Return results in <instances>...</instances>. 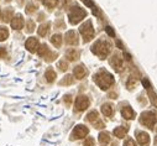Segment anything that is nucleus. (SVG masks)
Here are the masks:
<instances>
[{
    "mask_svg": "<svg viewBox=\"0 0 157 146\" xmlns=\"http://www.w3.org/2000/svg\"><path fill=\"white\" fill-rule=\"evenodd\" d=\"M93 79H94V82L97 83V86L100 88V89H103V90H106V89H109L113 84H114V77L110 75L109 72H106V71H99L98 73H95L94 75V77H93Z\"/></svg>",
    "mask_w": 157,
    "mask_h": 146,
    "instance_id": "f257e3e1",
    "label": "nucleus"
},
{
    "mask_svg": "<svg viewBox=\"0 0 157 146\" xmlns=\"http://www.w3.org/2000/svg\"><path fill=\"white\" fill-rule=\"evenodd\" d=\"M111 51V45L108 42V41H103V40H99L97 41L93 46H92V52L94 55H97L100 60H104L109 56Z\"/></svg>",
    "mask_w": 157,
    "mask_h": 146,
    "instance_id": "f03ea898",
    "label": "nucleus"
},
{
    "mask_svg": "<svg viewBox=\"0 0 157 146\" xmlns=\"http://www.w3.org/2000/svg\"><path fill=\"white\" fill-rule=\"evenodd\" d=\"M87 16V11L79 6H72L68 11V20L72 25L79 24L84 17Z\"/></svg>",
    "mask_w": 157,
    "mask_h": 146,
    "instance_id": "7ed1b4c3",
    "label": "nucleus"
},
{
    "mask_svg": "<svg viewBox=\"0 0 157 146\" xmlns=\"http://www.w3.org/2000/svg\"><path fill=\"white\" fill-rule=\"evenodd\" d=\"M140 123L148 129H152L157 123V114L153 112H144L140 115Z\"/></svg>",
    "mask_w": 157,
    "mask_h": 146,
    "instance_id": "20e7f679",
    "label": "nucleus"
},
{
    "mask_svg": "<svg viewBox=\"0 0 157 146\" xmlns=\"http://www.w3.org/2000/svg\"><path fill=\"white\" fill-rule=\"evenodd\" d=\"M79 32L83 37V41L84 42H89L93 37H94V29H93V25H92V21L88 20L86 21L81 27H79Z\"/></svg>",
    "mask_w": 157,
    "mask_h": 146,
    "instance_id": "39448f33",
    "label": "nucleus"
},
{
    "mask_svg": "<svg viewBox=\"0 0 157 146\" xmlns=\"http://www.w3.org/2000/svg\"><path fill=\"white\" fill-rule=\"evenodd\" d=\"M89 130L87 126L84 125H77L73 131H72V135H71V140H78V139H83L88 135Z\"/></svg>",
    "mask_w": 157,
    "mask_h": 146,
    "instance_id": "423d86ee",
    "label": "nucleus"
},
{
    "mask_svg": "<svg viewBox=\"0 0 157 146\" xmlns=\"http://www.w3.org/2000/svg\"><path fill=\"white\" fill-rule=\"evenodd\" d=\"M89 106V99L86 95H79L77 97L75 103H74V109L77 112H84L86 109Z\"/></svg>",
    "mask_w": 157,
    "mask_h": 146,
    "instance_id": "0eeeda50",
    "label": "nucleus"
},
{
    "mask_svg": "<svg viewBox=\"0 0 157 146\" xmlns=\"http://www.w3.org/2000/svg\"><path fill=\"white\" fill-rule=\"evenodd\" d=\"M109 63H110L111 67L115 69V72H121V71H123V60H121V56H120L119 53H114V55L110 57Z\"/></svg>",
    "mask_w": 157,
    "mask_h": 146,
    "instance_id": "6e6552de",
    "label": "nucleus"
},
{
    "mask_svg": "<svg viewBox=\"0 0 157 146\" xmlns=\"http://www.w3.org/2000/svg\"><path fill=\"white\" fill-rule=\"evenodd\" d=\"M25 47H26V50L29 52L33 53V52H36L38 50V47H40V44H38V40L36 37H29L26 40V42H25Z\"/></svg>",
    "mask_w": 157,
    "mask_h": 146,
    "instance_id": "1a4fd4ad",
    "label": "nucleus"
},
{
    "mask_svg": "<svg viewBox=\"0 0 157 146\" xmlns=\"http://www.w3.org/2000/svg\"><path fill=\"white\" fill-rule=\"evenodd\" d=\"M64 39H66V44H67V45H71V46H77L78 42H79L77 32L73 31V30H71V31H68V32L66 33Z\"/></svg>",
    "mask_w": 157,
    "mask_h": 146,
    "instance_id": "9d476101",
    "label": "nucleus"
},
{
    "mask_svg": "<svg viewBox=\"0 0 157 146\" xmlns=\"http://www.w3.org/2000/svg\"><path fill=\"white\" fill-rule=\"evenodd\" d=\"M24 25H25V21H24V17L20 14H17L16 16L13 17V20H11V27L14 30H21L24 27Z\"/></svg>",
    "mask_w": 157,
    "mask_h": 146,
    "instance_id": "9b49d317",
    "label": "nucleus"
},
{
    "mask_svg": "<svg viewBox=\"0 0 157 146\" xmlns=\"http://www.w3.org/2000/svg\"><path fill=\"white\" fill-rule=\"evenodd\" d=\"M136 139H137V142L141 146H147L150 144V135L145 131H139L136 134Z\"/></svg>",
    "mask_w": 157,
    "mask_h": 146,
    "instance_id": "f8f14e48",
    "label": "nucleus"
},
{
    "mask_svg": "<svg viewBox=\"0 0 157 146\" xmlns=\"http://www.w3.org/2000/svg\"><path fill=\"white\" fill-rule=\"evenodd\" d=\"M73 75L77 79H83L87 75V69L84 68V66L79 64V66H75L74 69H73Z\"/></svg>",
    "mask_w": 157,
    "mask_h": 146,
    "instance_id": "ddd939ff",
    "label": "nucleus"
},
{
    "mask_svg": "<svg viewBox=\"0 0 157 146\" xmlns=\"http://www.w3.org/2000/svg\"><path fill=\"white\" fill-rule=\"evenodd\" d=\"M121 115H123L125 119H128V120H132V119L135 118V112L132 110L130 106H124V108L121 109Z\"/></svg>",
    "mask_w": 157,
    "mask_h": 146,
    "instance_id": "4468645a",
    "label": "nucleus"
},
{
    "mask_svg": "<svg viewBox=\"0 0 157 146\" xmlns=\"http://www.w3.org/2000/svg\"><path fill=\"white\" fill-rule=\"evenodd\" d=\"M66 58H67L68 61L73 62V61H75V60L79 58V52H78L77 50H74V48H71V50H68V51L66 52Z\"/></svg>",
    "mask_w": 157,
    "mask_h": 146,
    "instance_id": "2eb2a0df",
    "label": "nucleus"
},
{
    "mask_svg": "<svg viewBox=\"0 0 157 146\" xmlns=\"http://www.w3.org/2000/svg\"><path fill=\"white\" fill-rule=\"evenodd\" d=\"M114 135L119 139H123L126 136V133H128V128H123V126H119V128H115L114 129Z\"/></svg>",
    "mask_w": 157,
    "mask_h": 146,
    "instance_id": "dca6fc26",
    "label": "nucleus"
},
{
    "mask_svg": "<svg viewBox=\"0 0 157 146\" xmlns=\"http://www.w3.org/2000/svg\"><path fill=\"white\" fill-rule=\"evenodd\" d=\"M45 78H46V81H47L48 83H52V82L56 79V72H55L52 68H48V69L46 71V73H45Z\"/></svg>",
    "mask_w": 157,
    "mask_h": 146,
    "instance_id": "f3484780",
    "label": "nucleus"
},
{
    "mask_svg": "<svg viewBox=\"0 0 157 146\" xmlns=\"http://www.w3.org/2000/svg\"><path fill=\"white\" fill-rule=\"evenodd\" d=\"M51 44L56 47H61L62 45V36L59 33H55L52 37H51Z\"/></svg>",
    "mask_w": 157,
    "mask_h": 146,
    "instance_id": "a211bd4d",
    "label": "nucleus"
},
{
    "mask_svg": "<svg viewBox=\"0 0 157 146\" xmlns=\"http://www.w3.org/2000/svg\"><path fill=\"white\" fill-rule=\"evenodd\" d=\"M101 113L105 117H111L113 115V105L111 104H103L101 106Z\"/></svg>",
    "mask_w": 157,
    "mask_h": 146,
    "instance_id": "6ab92c4d",
    "label": "nucleus"
},
{
    "mask_svg": "<svg viewBox=\"0 0 157 146\" xmlns=\"http://www.w3.org/2000/svg\"><path fill=\"white\" fill-rule=\"evenodd\" d=\"M48 30H50V24L47 22V24H42L40 27H38L37 32H38V35L42 36V37H44V36H46V35H47Z\"/></svg>",
    "mask_w": 157,
    "mask_h": 146,
    "instance_id": "aec40b11",
    "label": "nucleus"
},
{
    "mask_svg": "<svg viewBox=\"0 0 157 146\" xmlns=\"http://www.w3.org/2000/svg\"><path fill=\"white\" fill-rule=\"evenodd\" d=\"M37 53H38V56H41V57L47 56V55L50 53V50H48L47 45H46V44L40 45V47H38V50H37Z\"/></svg>",
    "mask_w": 157,
    "mask_h": 146,
    "instance_id": "412c9836",
    "label": "nucleus"
},
{
    "mask_svg": "<svg viewBox=\"0 0 157 146\" xmlns=\"http://www.w3.org/2000/svg\"><path fill=\"white\" fill-rule=\"evenodd\" d=\"M11 17H14V11H13V9H11V8L5 9V11H4V16H3V20H4L5 22H9V21H11Z\"/></svg>",
    "mask_w": 157,
    "mask_h": 146,
    "instance_id": "4be33fe9",
    "label": "nucleus"
},
{
    "mask_svg": "<svg viewBox=\"0 0 157 146\" xmlns=\"http://www.w3.org/2000/svg\"><path fill=\"white\" fill-rule=\"evenodd\" d=\"M87 120L90 121V123H93V124H94L95 121H98V120H99L98 112H97V110H92V112H89L88 115H87Z\"/></svg>",
    "mask_w": 157,
    "mask_h": 146,
    "instance_id": "5701e85b",
    "label": "nucleus"
},
{
    "mask_svg": "<svg viewBox=\"0 0 157 146\" xmlns=\"http://www.w3.org/2000/svg\"><path fill=\"white\" fill-rule=\"evenodd\" d=\"M147 94H148V98H150L152 105H153L155 108H157V94H156L152 89H148V90H147Z\"/></svg>",
    "mask_w": 157,
    "mask_h": 146,
    "instance_id": "b1692460",
    "label": "nucleus"
},
{
    "mask_svg": "<svg viewBox=\"0 0 157 146\" xmlns=\"http://www.w3.org/2000/svg\"><path fill=\"white\" fill-rule=\"evenodd\" d=\"M98 139H99V142L100 144H108V142H110V135L108 133H100Z\"/></svg>",
    "mask_w": 157,
    "mask_h": 146,
    "instance_id": "393cba45",
    "label": "nucleus"
},
{
    "mask_svg": "<svg viewBox=\"0 0 157 146\" xmlns=\"http://www.w3.org/2000/svg\"><path fill=\"white\" fill-rule=\"evenodd\" d=\"M8 36H9V31L8 29L5 27H0V42L2 41H5L8 39Z\"/></svg>",
    "mask_w": 157,
    "mask_h": 146,
    "instance_id": "a878e982",
    "label": "nucleus"
},
{
    "mask_svg": "<svg viewBox=\"0 0 157 146\" xmlns=\"http://www.w3.org/2000/svg\"><path fill=\"white\" fill-rule=\"evenodd\" d=\"M73 82H74V79H73L72 76H66V77L59 82V84H61V86H69V84H73Z\"/></svg>",
    "mask_w": 157,
    "mask_h": 146,
    "instance_id": "bb28decb",
    "label": "nucleus"
},
{
    "mask_svg": "<svg viewBox=\"0 0 157 146\" xmlns=\"http://www.w3.org/2000/svg\"><path fill=\"white\" fill-rule=\"evenodd\" d=\"M57 3H58V0H44V5L50 8V9L55 8L57 5Z\"/></svg>",
    "mask_w": 157,
    "mask_h": 146,
    "instance_id": "cd10ccee",
    "label": "nucleus"
},
{
    "mask_svg": "<svg viewBox=\"0 0 157 146\" xmlns=\"http://www.w3.org/2000/svg\"><path fill=\"white\" fill-rule=\"evenodd\" d=\"M82 2H83V3H84V4L87 5V6H89V8H92V9H93V13H94L95 15L98 14V10H97V6L94 5V3L92 2V0H82Z\"/></svg>",
    "mask_w": 157,
    "mask_h": 146,
    "instance_id": "c85d7f7f",
    "label": "nucleus"
},
{
    "mask_svg": "<svg viewBox=\"0 0 157 146\" xmlns=\"http://www.w3.org/2000/svg\"><path fill=\"white\" fill-rule=\"evenodd\" d=\"M37 10V5H35L33 3H29L27 4V6H26V13L27 14H32V13H35Z\"/></svg>",
    "mask_w": 157,
    "mask_h": 146,
    "instance_id": "c756f323",
    "label": "nucleus"
},
{
    "mask_svg": "<svg viewBox=\"0 0 157 146\" xmlns=\"http://www.w3.org/2000/svg\"><path fill=\"white\" fill-rule=\"evenodd\" d=\"M136 82H137V79H136V77H130V78L128 79V83H126V87H128L129 89H132V88L135 87V84H136Z\"/></svg>",
    "mask_w": 157,
    "mask_h": 146,
    "instance_id": "7c9ffc66",
    "label": "nucleus"
},
{
    "mask_svg": "<svg viewBox=\"0 0 157 146\" xmlns=\"http://www.w3.org/2000/svg\"><path fill=\"white\" fill-rule=\"evenodd\" d=\"M56 57H57V53H55V52H50V53L46 56V61H47V62H52V61L56 60Z\"/></svg>",
    "mask_w": 157,
    "mask_h": 146,
    "instance_id": "2f4dec72",
    "label": "nucleus"
},
{
    "mask_svg": "<svg viewBox=\"0 0 157 146\" xmlns=\"http://www.w3.org/2000/svg\"><path fill=\"white\" fill-rule=\"evenodd\" d=\"M58 67H59V69H61L62 72H66V71L68 69V64H67L66 61H61V62L58 63Z\"/></svg>",
    "mask_w": 157,
    "mask_h": 146,
    "instance_id": "473e14b6",
    "label": "nucleus"
},
{
    "mask_svg": "<svg viewBox=\"0 0 157 146\" xmlns=\"http://www.w3.org/2000/svg\"><path fill=\"white\" fill-rule=\"evenodd\" d=\"M26 27H27V29H26V31L31 33V32L35 30V24H33V21H29V22H27V25H26Z\"/></svg>",
    "mask_w": 157,
    "mask_h": 146,
    "instance_id": "72a5a7b5",
    "label": "nucleus"
},
{
    "mask_svg": "<svg viewBox=\"0 0 157 146\" xmlns=\"http://www.w3.org/2000/svg\"><path fill=\"white\" fill-rule=\"evenodd\" d=\"M83 146H94V139L93 137H87Z\"/></svg>",
    "mask_w": 157,
    "mask_h": 146,
    "instance_id": "f704fd0d",
    "label": "nucleus"
},
{
    "mask_svg": "<svg viewBox=\"0 0 157 146\" xmlns=\"http://www.w3.org/2000/svg\"><path fill=\"white\" fill-rule=\"evenodd\" d=\"M123 146H136V144H135V141L132 139H126L124 141V145Z\"/></svg>",
    "mask_w": 157,
    "mask_h": 146,
    "instance_id": "c9c22d12",
    "label": "nucleus"
},
{
    "mask_svg": "<svg viewBox=\"0 0 157 146\" xmlns=\"http://www.w3.org/2000/svg\"><path fill=\"white\" fill-rule=\"evenodd\" d=\"M105 31H106V33L110 36V37H115V32H114V30L110 26H106L105 27Z\"/></svg>",
    "mask_w": 157,
    "mask_h": 146,
    "instance_id": "e433bc0d",
    "label": "nucleus"
},
{
    "mask_svg": "<svg viewBox=\"0 0 157 146\" xmlns=\"http://www.w3.org/2000/svg\"><path fill=\"white\" fill-rule=\"evenodd\" d=\"M141 83H142V86H144V87H145L147 90H148V89H151V83H150V82H148L146 78H144V79L141 81Z\"/></svg>",
    "mask_w": 157,
    "mask_h": 146,
    "instance_id": "4c0bfd02",
    "label": "nucleus"
},
{
    "mask_svg": "<svg viewBox=\"0 0 157 146\" xmlns=\"http://www.w3.org/2000/svg\"><path fill=\"white\" fill-rule=\"evenodd\" d=\"M8 52H6V48L5 47H0V58H4L6 57Z\"/></svg>",
    "mask_w": 157,
    "mask_h": 146,
    "instance_id": "58836bf2",
    "label": "nucleus"
},
{
    "mask_svg": "<svg viewBox=\"0 0 157 146\" xmlns=\"http://www.w3.org/2000/svg\"><path fill=\"white\" fill-rule=\"evenodd\" d=\"M94 128H97V129H101V128H104V123H103L101 120H98V121L94 123Z\"/></svg>",
    "mask_w": 157,
    "mask_h": 146,
    "instance_id": "ea45409f",
    "label": "nucleus"
},
{
    "mask_svg": "<svg viewBox=\"0 0 157 146\" xmlns=\"http://www.w3.org/2000/svg\"><path fill=\"white\" fill-rule=\"evenodd\" d=\"M64 103H66L67 105H71V103H72V97H71L69 94H67V95L64 97Z\"/></svg>",
    "mask_w": 157,
    "mask_h": 146,
    "instance_id": "a19ab883",
    "label": "nucleus"
},
{
    "mask_svg": "<svg viewBox=\"0 0 157 146\" xmlns=\"http://www.w3.org/2000/svg\"><path fill=\"white\" fill-rule=\"evenodd\" d=\"M55 25H56V27H58V29H62V27H64V24H63V21H56L55 22Z\"/></svg>",
    "mask_w": 157,
    "mask_h": 146,
    "instance_id": "79ce46f5",
    "label": "nucleus"
},
{
    "mask_svg": "<svg viewBox=\"0 0 157 146\" xmlns=\"http://www.w3.org/2000/svg\"><path fill=\"white\" fill-rule=\"evenodd\" d=\"M124 57H125V60H128V61H130V60H131V56H130L129 53H126V52L124 53Z\"/></svg>",
    "mask_w": 157,
    "mask_h": 146,
    "instance_id": "37998d69",
    "label": "nucleus"
},
{
    "mask_svg": "<svg viewBox=\"0 0 157 146\" xmlns=\"http://www.w3.org/2000/svg\"><path fill=\"white\" fill-rule=\"evenodd\" d=\"M116 45L119 46V48H124V46H123V44H121L120 41H116Z\"/></svg>",
    "mask_w": 157,
    "mask_h": 146,
    "instance_id": "c03bdc74",
    "label": "nucleus"
},
{
    "mask_svg": "<svg viewBox=\"0 0 157 146\" xmlns=\"http://www.w3.org/2000/svg\"><path fill=\"white\" fill-rule=\"evenodd\" d=\"M109 97H110V98H113V99H115V98H116V94H115V93H110V94H109Z\"/></svg>",
    "mask_w": 157,
    "mask_h": 146,
    "instance_id": "a18cd8bd",
    "label": "nucleus"
},
{
    "mask_svg": "<svg viewBox=\"0 0 157 146\" xmlns=\"http://www.w3.org/2000/svg\"><path fill=\"white\" fill-rule=\"evenodd\" d=\"M44 20V14H40V16H38V21H41Z\"/></svg>",
    "mask_w": 157,
    "mask_h": 146,
    "instance_id": "49530a36",
    "label": "nucleus"
},
{
    "mask_svg": "<svg viewBox=\"0 0 157 146\" xmlns=\"http://www.w3.org/2000/svg\"><path fill=\"white\" fill-rule=\"evenodd\" d=\"M17 3H19V5H22L24 4V0H17Z\"/></svg>",
    "mask_w": 157,
    "mask_h": 146,
    "instance_id": "de8ad7c7",
    "label": "nucleus"
},
{
    "mask_svg": "<svg viewBox=\"0 0 157 146\" xmlns=\"http://www.w3.org/2000/svg\"><path fill=\"white\" fill-rule=\"evenodd\" d=\"M3 16H2V10H0V19H2Z\"/></svg>",
    "mask_w": 157,
    "mask_h": 146,
    "instance_id": "09e8293b",
    "label": "nucleus"
}]
</instances>
